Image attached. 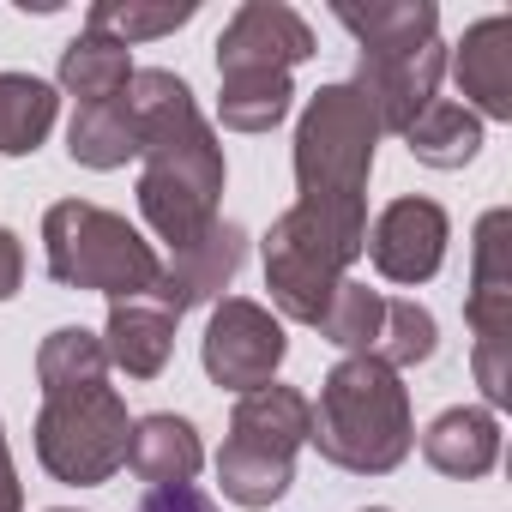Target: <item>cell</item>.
Instances as JSON below:
<instances>
[{
  "label": "cell",
  "instance_id": "obj_25",
  "mask_svg": "<svg viewBox=\"0 0 512 512\" xmlns=\"http://www.w3.org/2000/svg\"><path fill=\"white\" fill-rule=\"evenodd\" d=\"M37 380H43V398L55 392H79V386H103L109 380V356H103V338L85 332V326H55L37 350Z\"/></svg>",
  "mask_w": 512,
  "mask_h": 512
},
{
  "label": "cell",
  "instance_id": "obj_20",
  "mask_svg": "<svg viewBox=\"0 0 512 512\" xmlns=\"http://www.w3.org/2000/svg\"><path fill=\"white\" fill-rule=\"evenodd\" d=\"M61 115V91L37 73H0V157H31Z\"/></svg>",
  "mask_w": 512,
  "mask_h": 512
},
{
  "label": "cell",
  "instance_id": "obj_16",
  "mask_svg": "<svg viewBox=\"0 0 512 512\" xmlns=\"http://www.w3.org/2000/svg\"><path fill=\"white\" fill-rule=\"evenodd\" d=\"M332 19L362 43V55H416V49L440 43V7L434 0H374V7L338 0Z\"/></svg>",
  "mask_w": 512,
  "mask_h": 512
},
{
  "label": "cell",
  "instance_id": "obj_26",
  "mask_svg": "<svg viewBox=\"0 0 512 512\" xmlns=\"http://www.w3.org/2000/svg\"><path fill=\"white\" fill-rule=\"evenodd\" d=\"M380 320H386V296L368 290V284H356V278H344V284L332 290L326 314H320V338L338 344L344 356H374Z\"/></svg>",
  "mask_w": 512,
  "mask_h": 512
},
{
  "label": "cell",
  "instance_id": "obj_22",
  "mask_svg": "<svg viewBox=\"0 0 512 512\" xmlns=\"http://www.w3.org/2000/svg\"><path fill=\"white\" fill-rule=\"evenodd\" d=\"M296 103L290 73H217V121L229 133H272Z\"/></svg>",
  "mask_w": 512,
  "mask_h": 512
},
{
  "label": "cell",
  "instance_id": "obj_23",
  "mask_svg": "<svg viewBox=\"0 0 512 512\" xmlns=\"http://www.w3.org/2000/svg\"><path fill=\"white\" fill-rule=\"evenodd\" d=\"M404 145H410V157H416L422 169H464V163L482 151V121H476L464 103L434 97V103L410 121Z\"/></svg>",
  "mask_w": 512,
  "mask_h": 512
},
{
  "label": "cell",
  "instance_id": "obj_15",
  "mask_svg": "<svg viewBox=\"0 0 512 512\" xmlns=\"http://www.w3.org/2000/svg\"><path fill=\"white\" fill-rule=\"evenodd\" d=\"M422 458L452 476V482H476L500 464V422L494 410H476V404H452L440 410L428 428H422Z\"/></svg>",
  "mask_w": 512,
  "mask_h": 512
},
{
  "label": "cell",
  "instance_id": "obj_30",
  "mask_svg": "<svg viewBox=\"0 0 512 512\" xmlns=\"http://www.w3.org/2000/svg\"><path fill=\"white\" fill-rule=\"evenodd\" d=\"M0 512H25V488H19V470L7 452V428H0Z\"/></svg>",
  "mask_w": 512,
  "mask_h": 512
},
{
  "label": "cell",
  "instance_id": "obj_13",
  "mask_svg": "<svg viewBox=\"0 0 512 512\" xmlns=\"http://www.w3.org/2000/svg\"><path fill=\"white\" fill-rule=\"evenodd\" d=\"M440 79H446V43H428L416 55H362L350 85L374 109L380 133H398L404 139L410 121L440 97Z\"/></svg>",
  "mask_w": 512,
  "mask_h": 512
},
{
  "label": "cell",
  "instance_id": "obj_28",
  "mask_svg": "<svg viewBox=\"0 0 512 512\" xmlns=\"http://www.w3.org/2000/svg\"><path fill=\"white\" fill-rule=\"evenodd\" d=\"M133 512H217V500L205 494V488H193V482H181V488H151Z\"/></svg>",
  "mask_w": 512,
  "mask_h": 512
},
{
  "label": "cell",
  "instance_id": "obj_11",
  "mask_svg": "<svg viewBox=\"0 0 512 512\" xmlns=\"http://www.w3.org/2000/svg\"><path fill=\"white\" fill-rule=\"evenodd\" d=\"M446 241H452V217H446L434 199L404 193V199H392V205L374 217L362 253L374 260V272H380L386 284H428V278L446 266Z\"/></svg>",
  "mask_w": 512,
  "mask_h": 512
},
{
  "label": "cell",
  "instance_id": "obj_5",
  "mask_svg": "<svg viewBox=\"0 0 512 512\" xmlns=\"http://www.w3.org/2000/svg\"><path fill=\"white\" fill-rule=\"evenodd\" d=\"M308 422H314V404L296 386L272 380V386L241 392L229 410V440L217 452L223 500L247 512H272L296 482V452L308 446Z\"/></svg>",
  "mask_w": 512,
  "mask_h": 512
},
{
  "label": "cell",
  "instance_id": "obj_7",
  "mask_svg": "<svg viewBox=\"0 0 512 512\" xmlns=\"http://www.w3.org/2000/svg\"><path fill=\"white\" fill-rule=\"evenodd\" d=\"M127 434V398L109 380L55 392L37 410V464L67 488H103L127 464Z\"/></svg>",
  "mask_w": 512,
  "mask_h": 512
},
{
  "label": "cell",
  "instance_id": "obj_1",
  "mask_svg": "<svg viewBox=\"0 0 512 512\" xmlns=\"http://www.w3.org/2000/svg\"><path fill=\"white\" fill-rule=\"evenodd\" d=\"M127 103L139 115V217L181 253L223 217V145L169 67H139Z\"/></svg>",
  "mask_w": 512,
  "mask_h": 512
},
{
  "label": "cell",
  "instance_id": "obj_2",
  "mask_svg": "<svg viewBox=\"0 0 512 512\" xmlns=\"http://www.w3.org/2000/svg\"><path fill=\"white\" fill-rule=\"evenodd\" d=\"M308 404H314L308 446H320V458L350 476H392L416 446L410 386L380 356H344L320 380V398Z\"/></svg>",
  "mask_w": 512,
  "mask_h": 512
},
{
  "label": "cell",
  "instance_id": "obj_21",
  "mask_svg": "<svg viewBox=\"0 0 512 512\" xmlns=\"http://www.w3.org/2000/svg\"><path fill=\"white\" fill-rule=\"evenodd\" d=\"M67 151L85 169H121V163H133L139 157V115H133L127 91L109 97V103H85L73 115V127H67Z\"/></svg>",
  "mask_w": 512,
  "mask_h": 512
},
{
  "label": "cell",
  "instance_id": "obj_19",
  "mask_svg": "<svg viewBox=\"0 0 512 512\" xmlns=\"http://www.w3.org/2000/svg\"><path fill=\"white\" fill-rule=\"evenodd\" d=\"M133 49H121V43H109V37H97V31H79L67 49H61V91L85 109V103H109V97H121L127 85H133Z\"/></svg>",
  "mask_w": 512,
  "mask_h": 512
},
{
  "label": "cell",
  "instance_id": "obj_8",
  "mask_svg": "<svg viewBox=\"0 0 512 512\" xmlns=\"http://www.w3.org/2000/svg\"><path fill=\"white\" fill-rule=\"evenodd\" d=\"M506 235H512V211L494 205L476 223V260H470V296H464V320L476 332L470 368L488 410L512 404V241Z\"/></svg>",
  "mask_w": 512,
  "mask_h": 512
},
{
  "label": "cell",
  "instance_id": "obj_3",
  "mask_svg": "<svg viewBox=\"0 0 512 512\" xmlns=\"http://www.w3.org/2000/svg\"><path fill=\"white\" fill-rule=\"evenodd\" d=\"M368 247V205H290L266 229V290L284 320L320 326L332 290Z\"/></svg>",
  "mask_w": 512,
  "mask_h": 512
},
{
  "label": "cell",
  "instance_id": "obj_6",
  "mask_svg": "<svg viewBox=\"0 0 512 512\" xmlns=\"http://www.w3.org/2000/svg\"><path fill=\"white\" fill-rule=\"evenodd\" d=\"M380 121L362 103V91L320 85L296 121V199L302 205H368Z\"/></svg>",
  "mask_w": 512,
  "mask_h": 512
},
{
  "label": "cell",
  "instance_id": "obj_18",
  "mask_svg": "<svg viewBox=\"0 0 512 512\" xmlns=\"http://www.w3.org/2000/svg\"><path fill=\"white\" fill-rule=\"evenodd\" d=\"M169 350H175V314H163L151 296L109 302V326H103L109 368H121L127 380H157L169 368Z\"/></svg>",
  "mask_w": 512,
  "mask_h": 512
},
{
  "label": "cell",
  "instance_id": "obj_10",
  "mask_svg": "<svg viewBox=\"0 0 512 512\" xmlns=\"http://www.w3.org/2000/svg\"><path fill=\"white\" fill-rule=\"evenodd\" d=\"M314 55V25L284 0H241L217 37V73H290Z\"/></svg>",
  "mask_w": 512,
  "mask_h": 512
},
{
  "label": "cell",
  "instance_id": "obj_27",
  "mask_svg": "<svg viewBox=\"0 0 512 512\" xmlns=\"http://www.w3.org/2000/svg\"><path fill=\"white\" fill-rule=\"evenodd\" d=\"M434 350H440V326H434V314H428L422 302H386V320H380L374 356H380L392 374H404V368L428 362Z\"/></svg>",
  "mask_w": 512,
  "mask_h": 512
},
{
  "label": "cell",
  "instance_id": "obj_24",
  "mask_svg": "<svg viewBox=\"0 0 512 512\" xmlns=\"http://www.w3.org/2000/svg\"><path fill=\"white\" fill-rule=\"evenodd\" d=\"M199 19V0H97L85 13V31L133 49V43H151V37H169L181 25Z\"/></svg>",
  "mask_w": 512,
  "mask_h": 512
},
{
  "label": "cell",
  "instance_id": "obj_12",
  "mask_svg": "<svg viewBox=\"0 0 512 512\" xmlns=\"http://www.w3.org/2000/svg\"><path fill=\"white\" fill-rule=\"evenodd\" d=\"M241 260H247V229H241L235 217H217L199 241H187L181 253H169V260H163L151 302H157L163 314H175V320H181L187 308L223 302V290L235 284Z\"/></svg>",
  "mask_w": 512,
  "mask_h": 512
},
{
  "label": "cell",
  "instance_id": "obj_4",
  "mask_svg": "<svg viewBox=\"0 0 512 512\" xmlns=\"http://www.w3.org/2000/svg\"><path fill=\"white\" fill-rule=\"evenodd\" d=\"M43 253L61 290H97L109 302H139L157 290V247L121 217L91 199H55L43 211Z\"/></svg>",
  "mask_w": 512,
  "mask_h": 512
},
{
  "label": "cell",
  "instance_id": "obj_14",
  "mask_svg": "<svg viewBox=\"0 0 512 512\" xmlns=\"http://www.w3.org/2000/svg\"><path fill=\"white\" fill-rule=\"evenodd\" d=\"M446 67L458 79V91L470 97L464 109L482 121H512V19L488 13L464 31L458 49H446Z\"/></svg>",
  "mask_w": 512,
  "mask_h": 512
},
{
  "label": "cell",
  "instance_id": "obj_17",
  "mask_svg": "<svg viewBox=\"0 0 512 512\" xmlns=\"http://www.w3.org/2000/svg\"><path fill=\"white\" fill-rule=\"evenodd\" d=\"M199 464H205V446H199V428H193L187 416L151 410V416L133 422V434H127V470H133L139 482H151V488H181V482L199 476Z\"/></svg>",
  "mask_w": 512,
  "mask_h": 512
},
{
  "label": "cell",
  "instance_id": "obj_9",
  "mask_svg": "<svg viewBox=\"0 0 512 512\" xmlns=\"http://www.w3.org/2000/svg\"><path fill=\"white\" fill-rule=\"evenodd\" d=\"M199 356H205L211 386H223V392L241 398V392H253V386H272V380H278V368H284V356H290V338H284V320H278L266 302L223 296V302H211Z\"/></svg>",
  "mask_w": 512,
  "mask_h": 512
},
{
  "label": "cell",
  "instance_id": "obj_29",
  "mask_svg": "<svg viewBox=\"0 0 512 512\" xmlns=\"http://www.w3.org/2000/svg\"><path fill=\"white\" fill-rule=\"evenodd\" d=\"M19 284H25V247L13 229H0V302H13Z\"/></svg>",
  "mask_w": 512,
  "mask_h": 512
},
{
  "label": "cell",
  "instance_id": "obj_32",
  "mask_svg": "<svg viewBox=\"0 0 512 512\" xmlns=\"http://www.w3.org/2000/svg\"><path fill=\"white\" fill-rule=\"evenodd\" d=\"M55 512H67V506H55Z\"/></svg>",
  "mask_w": 512,
  "mask_h": 512
},
{
  "label": "cell",
  "instance_id": "obj_31",
  "mask_svg": "<svg viewBox=\"0 0 512 512\" xmlns=\"http://www.w3.org/2000/svg\"><path fill=\"white\" fill-rule=\"evenodd\" d=\"M362 512H392V506H362Z\"/></svg>",
  "mask_w": 512,
  "mask_h": 512
}]
</instances>
